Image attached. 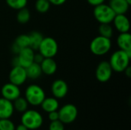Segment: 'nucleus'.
Segmentation results:
<instances>
[{
  "mask_svg": "<svg viewBox=\"0 0 131 130\" xmlns=\"http://www.w3.org/2000/svg\"><path fill=\"white\" fill-rule=\"evenodd\" d=\"M130 59L131 52L117 50L111 55L108 62L113 71L122 73L128 66H130Z\"/></svg>",
  "mask_w": 131,
  "mask_h": 130,
  "instance_id": "1",
  "label": "nucleus"
},
{
  "mask_svg": "<svg viewBox=\"0 0 131 130\" xmlns=\"http://www.w3.org/2000/svg\"><path fill=\"white\" fill-rule=\"evenodd\" d=\"M21 123L23 124L28 130L39 129L43 124V116L35 110H27L21 116Z\"/></svg>",
  "mask_w": 131,
  "mask_h": 130,
  "instance_id": "2",
  "label": "nucleus"
},
{
  "mask_svg": "<svg viewBox=\"0 0 131 130\" xmlns=\"http://www.w3.org/2000/svg\"><path fill=\"white\" fill-rule=\"evenodd\" d=\"M45 97V93L43 88L39 85L31 84L25 89V98L26 99L28 104L31 106H40Z\"/></svg>",
  "mask_w": 131,
  "mask_h": 130,
  "instance_id": "3",
  "label": "nucleus"
},
{
  "mask_svg": "<svg viewBox=\"0 0 131 130\" xmlns=\"http://www.w3.org/2000/svg\"><path fill=\"white\" fill-rule=\"evenodd\" d=\"M112 43L111 38L98 35L95 37L90 44V50L96 56H102L107 54L111 49Z\"/></svg>",
  "mask_w": 131,
  "mask_h": 130,
  "instance_id": "4",
  "label": "nucleus"
},
{
  "mask_svg": "<svg viewBox=\"0 0 131 130\" xmlns=\"http://www.w3.org/2000/svg\"><path fill=\"white\" fill-rule=\"evenodd\" d=\"M94 16L100 24L112 23L116 14L109 5L105 3L97 5L94 8Z\"/></svg>",
  "mask_w": 131,
  "mask_h": 130,
  "instance_id": "5",
  "label": "nucleus"
},
{
  "mask_svg": "<svg viewBox=\"0 0 131 130\" xmlns=\"http://www.w3.org/2000/svg\"><path fill=\"white\" fill-rule=\"evenodd\" d=\"M44 57H54L58 51V44L51 37H44L38 49Z\"/></svg>",
  "mask_w": 131,
  "mask_h": 130,
  "instance_id": "6",
  "label": "nucleus"
},
{
  "mask_svg": "<svg viewBox=\"0 0 131 130\" xmlns=\"http://www.w3.org/2000/svg\"><path fill=\"white\" fill-rule=\"evenodd\" d=\"M59 120L64 124H70L74 122L78 115V110L75 105L68 103L61 107L58 111Z\"/></svg>",
  "mask_w": 131,
  "mask_h": 130,
  "instance_id": "7",
  "label": "nucleus"
},
{
  "mask_svg": "<svg viewBox=\"0 0 131 130\" xmlns=\"http://www.w3.org/2000/svg\"><path fill=\"white\" fill-rule=\"evenodd\" d=\"M113 70L107 61H102L98 64L95 70L97 80L101 83H106L111 78Z\"/></svg>",
  "mask_w": 131,
  "mask_h": 130,
  "instance_id": "8",
  "label": "nucleus"
},
{
  "mask_svg": "<svg viewBox=\"0 0 131 130\" xmlns=\"http://www.w3.org/2000/svg\"><path fill=\"white\" fill-rule=\"evenodd\" d=\"M9 82L20 87L24 84L28 79L25 68L21 66L12 67L8 74Z\"/></svg>",
  "mask_w": 131,
  "mask_h": 130,
  "instance_id": "9",
  "label": "nucleus"
},
{
  "mask_svg": "<svg viewBox=\"0 0 131 130\" xmlns=\"http://www.w3.org/2000/svg\"><path fill=\"white\" fill-rule=\"evenodd\" d=\"M35 51L30 47L24 48L15 55L18 60V65L26 68L34 62Z\"/></svg>",
  "mask_w": 131,
  "mask_h": 130,
  "instance_id": "10",
  "label": "nucleus"
},
{
  "mask_svg": "<svg viewBox=\"0 0 131 130\" xmlns=\"http://www.w3.org/2000/svg\"><path fill=\"white\" fill-rule=\"evenodd\" d=\"M1 94L3 98L13 102L21 96V90L18 86L9 82L2 86L1 89Z\"/></svg>",
  "mask_w": 131,
  "mask_h": 130,
  "instance_id": "11",
  "label": "nucleus"
},
{
  "mask_svg": "<svg viewBox=\"0 0 131 130\" xmlns=\"http://www.w3.org/2000/svg\"><path fill=\"white\" fill-rule=\"evenodd\" d=\"M51 93L56 99H62L66 97L68 92V84L61 79L55 80L51 86Z\"/></svg>",
  "mask_w": 131,
  "mask_h": 130,
  "instance_id": "12",
  "label": "nucleus"
},
{
  "mask_svg": "<svg viewBox=\"0 0 131 130\" xmlns=\"http://www.w3.org/2000/svg\"><path fill=\"white\" fill-rule=\"evenodd\" d=\"M112 22L114 24V28L118 32H129L130 28V22L125 14L116 15Z\"/></svg>",
  "mask_w": 131,
  "mask_h": 130,
  "instance_id": "13",
  "label": "nucleus"
},
{
  "mask_svg": "<svg viewBox=\"0 0 131 130\" xmlns=\"http://www.w3.org/2000/svg\"><path fill=\"white\" fill-rule=\"evenodd\" d=\"M14 111L13 103L7 99L0 97V119H10Z\"/></svg>",
  "mask_w": 131,
  "mask_h": 130,
  "instance_id": "14",
  "label": "nucleus"
},
{
  "mask_svg": "<svg viewBox=\"0 0 131 130\" xmlns=\"http://www.w3.org/2000/svg\"><path fill=\"white\" fill-rule=\"evenodd\" d=\"M42 74L48 76L54 74L58 70V64L54 60V57H45L42 62L40 64Z\"/></svg>",
  "mask_w": 131,
  "mask_h": 130,
  "instance_id": "15",
  "label": "nucleus"
},
{
  "mask_svg": "<svg viewBox=\"0 0 131 130\" xmlns=\"http://www.w3.org/2000/svg\"><path fill=\"white\" fill-rule=\"evenodd\" d=\"M29 47V37L28 34H19L14 41L13 44H12L11 50L14 54H17L20 50L24 48Z\"/></svg>",
  "mask_w": 131,
  "mask_h": 130,
  "instance_id": "16",
  "label": "nucleus"
},
{
  "mask_svg": "<svg viewBox=\"0 0 131 130\" xmlns=\"http://www.w3.org/2000/svg\"><path fill=\"white\" fill-rule=\"evenodd\" d=\"M116 41L120 50L131 52V35L129 32L120 33Z\"/></svg>",
  "mask_w": 131,
  "mask_h": 130,
  "instance_id": "17",
  "label": "nucleus"
},
{
  "mask_svg": "<svg viewBox=\"0 0 131 130\" xmlns=\"http://www.w3.org/2000/svg\"><path fill=\"white\" fill-rule=\"evenodd\" d=\"M109 5L116 15L126 14L130 8V4L126 0H112Z\"/></svg>",
  "mask_w": 131,
  "mask_h": 130,
  "instance_id": "18",
  "label": "nucleus"
},
{
  "mask_svg": "<svg viewBox=\"0 0 131 130\" xmlns=\"http://www.w3.org/2000/svg\"><path fill=\"white\" fill-rule=\"evenodd\" d=\"M41 107V109L46 112L50 113L52 111H56L59 108V103L58 99L55 97H45L42 103L40 105Z\"/></svg>",
  "mask_w": 131,
  "mask_h": 130,
  "instance_id": "19",
  "label": "nucleus"
},
{
  "mask_svg": "<svg viewBox=\"0 0 131 130\" xmlns=\"http://www.w3.org/2000/svg\"><path fill=\"white\" fill-rule=\"evenodd\" d=\"M29 37V47L34 51H38L41 41L44 38L43 34L38 31H32L28 34Z\"/></svg>",
  "mask_w": 131,
  "mask_h": 130,
  "instance_id": "20",
  "label": "nucleus"
},
{
  "mask_svg": "<svg viewBox=\"0 0 131 130\" xmlns=\"http://www.w3.org/2000/svg\"><path fill=\"white\" fill-rule=\"evenodd\" d=\"M25 70H26L28 78L32 79V80L39 78L42 74V71H41L40 64L35 63V62H33L29 66H28L25 68Z\"/></svg>",
  "mask_w": 131,
  "mask_h": 130,
  "instance_id": "21",
  "label": "nucleus"
},
{
  "mask_svg": "<svg viewBox=\"0 0 131 130\" xmlns=\"http://www.w3.org/2000/svg\"><path fill=\"white\" fill-rule=\"evenodd\" d=\"M13 107L15 110L18 111V113H24L28 110V103L27 102L25 97H21V96L15 99L13 102Z\"/></svg>",
  "mask_w": 131,
  "mask_h": 130,
  "instance_id": "22",
  "label": "nucleus"
},
{
  "mask_svg": "<svg viewBox=\"0 0 131 130\" xmlns=\"http://www.w3.org/2000/svg\"><path fill=\"white\" fill-rule=\"evenodd\" d=\"M16 19L18 21V22L20 24H26L31 19L30 11L26 7L18 10Z\"/></svg>",
  "mask_w": 131,
  "mask_h": 130,
  "instance_id": "23",
  "label": "nucleus"
},
{
  "mask_svg": "<svg viewBox=\"0 0 131 130\" xmlns=\"http://www.w3.org/2000/svg\"><path fill=\"white\" fill-rule=\"evenodd\" d=\"M99 35L104 38H111L114 35V28L111 24H100L98 28Z\"/></svg>",
  "mask_w": 131,
  "mask_h": 130,
  "instance_id": "24",
  "label": "nucleus"
},
{
  "mask_svg": "<svg viewBox=\"0 0 131 130\" xmlns=\"http://www.w3.org/2000/svg\"><path fill=\"white\" fill-rule=\"evenodd\" d=\"M35 7L38 12L44 14L50 9L51 3L48 0H36Z\"/></svg>",
  "mask_w": 131,
  "mask_h": 130,
  "instance_id": "25",
  "label": "nucleus"
},
{
  "mask_svg": "<svg viewBox=\"0 0 131 130\" xmlns=\"http://www.w3.org/2000/svg\"><path fill=\"white\" fill-rule=\"evenodd\" d=\"M8 7L15 10H19L25 8L28 4V0H5Z\"/></svg>",
  "mask_w": 131,
  "mask_h": 130,
  "instance_id": "26",
  "label": "nucleus"
},
{
  "mask_svg": "<svg viewBox=\"0 0 131 130\" xmlns=\"http://www.w3.org/2000/svg\"><path fill=\"white\" fill-rule=\"evenodd\" d=\"M15 126L10 119H0V130H15Z\"/></svg>",
  "mask_w": 131,
  "mask_h": 130,
  "instance_id": "27",
  "label": "nucleus"
},
{
  "mask_svg": "<svg viewBox=\"0 0 131 130\" xmlns=\"http://www.w3.org/2000/svg\"><path fill=\"white\" fill-rule=\"evenodd\" d=\"M64 124L61 123L59 120L56 121H52L50 123L48 130H64Z\"/></svg>",
  "mask_w": 131,
  "mask_h": 130,
  "instance_id": "28",
  "label": "nucleus"
},
{
  "mask_svg": "<svg viewBox=\"0 0 131 130\" xmlns=\"http://www.w3.org/2000/svg\"><path fill=\"white\" fill-rule=\"evenodd\" d=\"M48 120H50V122L56 121V120H59V116H58V110L50 112V113H48Z\"/></svg>",
  "mask_w": 131,
  "mask_h": 130,
  "instance_id": "29",
  "label": "nucleus"
},
{
  "mask_svg": "<svg viewBox=\"0 0 131 130\" xmlns=\"http://www.w3.org/2000/svg\"><path fill=\"white\" fill-rule=\"evenodd\" d=\"M44 57L42 56V54H40L39 52L38 53H35V55H34V62L35 63H37V64H40L41 62H42V61L44 60Z\"/></svg>",
  "mask_w": 131,
  "mask_h": 130,
  "instance_id": "30",
  "label": "nucleus"
},
{
  "mask_svg": "<svg viewBox=\"0 0 131 130\" xmlns=\"http://www.w3.org/2000/svg\"><path fill=\"white\" fill-rule=\"evenodd\" d=\"M87 1H88V2L90 5H93V6L95 7L97 5H99L101 4L104 3L106 0H87Z\"/></svg>",
  "mask_w": 131,
  "mask_h": 130,
  "instance_id": "31",
  "label": "nucleus"
},
{
  "mask_svg": "<svg viewBox=\"0 0 131 130\" xmlns=\"http://www.w3.org/2000/svg\"><path fill=\"white\" fill-rule=\"evenodd\" d=\"M51 5H61L66 2L67 0H48Z\"/></svg>",
  "mask_w": 131,
  "mask_h": 130,
  "instance_id": "32",
  "label": "nucleus"
},
{
  "mask_svg": "<svg viewBox=\"0 0 131 130\" xmlns=\"http://www.w3.org/2000/svg\"><path fill=\"white\" fill-rule=\"evenodd\" d=\"M124 73H125V74H126V76L127 77H131V67L130 66H128L126 69H125V70L124 71Z\"/></svg>",
  "mask_w": 131,
  "mask_h": 130,
  "instance_id": "33",
  "label": "nucleus"
},
{
  "mask_svg": "<svg viewBox=\"0 0 131 130\" xmlns=\"http://www.w3.org/2000/svg\"><path fill=\"white\" fill-rule=\"evenodd\" d=\"M15 130H28L23 124H19V125H18L16 127H15Z\"/></svg>",
  "mask_w": 131,
  "mask_h": 130,
  "instance_id": "34",
  "label": "nucleus"
},
{
  "mask_svg": "<svg viewBox=\"0 0 131 130\" xmlns=\"http://www.w3.org/2000/svg\"><path fill=\"white\" fill-rule=\"evenodd\" d=\"M126 1H127V2L129 4H130V5H131V0H126Z\"/></svg>",
  "mask_w": 131,
  "mask_h": 130,
  "instance_id": "35",
  "label": "nucleus"
},
{
  "mask_svg": "<svg viewBox=\"0 0 131 130\" xmlns=\"http://www.w3.org/2000/svg\"><path fill=\"white\" fill-rule=\"evenodd\" d=\"M110 1H112V0H110Z\"/></svg>",
  "mask_w": 131,
  "mask_h": 130,
  "instance_id": "36",
  "label": "nucleus"
}]
</instances>
